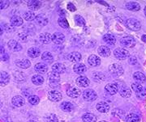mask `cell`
<instances>
[{
    "mask_svg": "<svg viewBox=\"0 0 146 122\" xmlns=\"http://www.w3.org/2000/svg\"><path fill=\"white\" fill-rule=\"evenodd\" d=\"M120 45L124 48H132L136 45V40L132 37H124L120 40Z\"/></svg>",
    "mask_w": 146,
    "mask_h": 122,
    "instance_id": "obj_1",
    "label": "cell"
},
{
    "mask_svg": "<svg viewBox=\"0 0 146 122\" xmlns=\"http://www.w3.org/2000/svg\"><path fill=\"white\" fill-rule=\"evenodd\" d=\"M126 26L132 31H139L141 29V24L137 20L131 18V19H128L126 21Z\"/></svg>",
    "mask_w": 146,
    "mask_h": 122,
    "instance_id": "obj_2",
    "label": "cell"
},
{
    "mask_svg": "<svg viewBox=\"0 0 146 122\" xmlns=\"http://www.w3.org/2000/svg\"><path fill=\"white\" fill-rule=\"evenodd\" d=\"M109 71L115 77H118L123 74V69L119 64H111L109 66Z\"/></svg>",
    "mask_w": 146,
    "mask_h": 122,
    "instance_id": "obj_3",
    "label": "cell"
},
{
    "mask_svg": "<svg viewBox=\"0 0 146 122\" xmlns=\"http://www.w3.org/2000/svg\"><path fill=\"white\" fill-rule=\"evenodd\" d=\"M114 55H115V58L119 60H124V59L129 57V52L125 49L118 48L115 49Z\"/></svg>",
    "mask_w": 146,
    "mask_h": 122,
    "instance_id": "obj_4",
    "label": "cell"
},
{
    "mask_svg": "<svg viewBox=\"0 0 146 122\" xmlns=\"http://www.w3.org/2000/svg\"><path fill=\"white\" fill-rule=\"evenodd\" d=\"M83 98L86 101H94L98 98V95L94 90H85L83 92Z\"/></svg>",
    "mask_w": 146,
    "mask_h": 122,
    "instance_id": "obj_5",
    "label": "cell"
},
{
    "mask_svg": "<svg viewBox=\"0 0 146 122\" xmlns=\"http://www.w3.org/2000/svg\"><path fill=\"white\" fill-rule=\"evenodd\" d=\"M48 98L52 102H58L62 100V94L56 90L50 91L48 93Z\"/></svg>",
    "mask_w": 146,
    "mask_h": 122,
    "instance_id": "obj_6",
    "label": "cell"
},
{
    "mask_svg": "<svg viewBox=\"0 0 146 122\" xmlns=\"http://www.w3.org/2000/svg\"><path fill=\"white\" fill-rule=\"evenodd\" d=\"M105 90L109 95L113 96V95H115L119 91V87L116 83H109V84H107L105 87Z\"/></svg>",
    "mask_w": 146,
    "mask_h": 122,
    "instance_id": "obj_7",
    "label": "cell"
},
{
    "mask_svg": "<svg viewBox=\"0 0 146 122\" xmlns=\"http://www.w3.org/2000/svg\"><path fill=\"white\" fill-rule=\"evenodd\" d=\"M65 41V37L63 33L60 32H55L52 35V41L55 45H61Z\"/></svg>",
    "mask_w": 146,
    "mask_h": 122,
    "instance_id": "obj_8",
    "label": "cell"
},
{
    "mask_svg": "<svg viewBox=\"0 0 146 122\" xmlns=\"http://www.w3.org/2000/svg\"><path fill=\"white\" fill-rule=\"evenodd\" d=\"M7 45H8L9 49L14 52H19L22 49V46L15 40H11L10 41L7 43Z\"/></svg>",
    "mask_w": 146,
    "mask_h": 122,
    "instance_id": "obj_9",
    "label": "cell"
},
{
    "mask_svg": "<svg viewBox=\"0 0 146 122\" xmlns=\"http://www.w3.org/2000/svg\"><path fill=\"white\" fill-rule=\"evenodd\" d=\"M27 5L28 7L32 11H36L42 7V2L36 0H31V1H28Z\"/></svg>",
    "mask_w": 146,
    "mask_h": 122,
    "instance_id": "obj_10",
    "label": "cell"
},
{
    "mask_svg": "<svg viewBox=\"0 0 146 122\" xmlns=\"http://www.w3.org/2000/svg\"><path fill=\"white\" fill-rule=\"evenodd\" d=\"M88 62H89V66L92 67H96L98 66L101 63V59L97 56V55H90L88 59Z\"/></svg>",
    "mask_w": 146,
    "mask_h": 122,
    "instance_id": "obj_11",
    "label": "cell"
},
{
    "mask_svg": "<svg viewBox=\"0 0 146 122\" xmlns=\"http://www.w3.org/2000/svg\"><path fill=\"white\" fill-rule=\"evenodd\" d=\"M76 83L77 86L80 87H87L90 84V81L89 80V79H87L86 77H84V76H80V77L77 78Z\"/></svg>",
    "mask_w": 146,
    "mask_h": 122,
    "instance_id": "obj_12",
    "label": "cell"
},
{
    "mask_svg": "<svg viewBox=\"0 0 146 122\" xmlns=\"http://www.w3.org/2000/svg\"><path fill=\"white\" fill-rule=\"evenodd\" d=\"M34 70L38 74H45V73H46V71L48 70V66H47L46 64L39 62V63L35 65Z\"/></svg>",
    "mask_w": 146,
    "mask_h": 122,
    "instance_id": "obj_13",
    "label": "cell"
},
{
    "mask_svg": "<svg viewBox=\"0 0 146 122\" xmlns=\"http://www.w3.org/2000/svg\"><path fill=\"white\" fill-rule=\"evenodd\" d=\"M68 60L74 63H77L81 60V54L79 52H72L69 53L68 56Z\"/></svg>",
    "mask_w": 146,
    "mask_h": 122,
    "instance_id": "obj_14",
    "label": "cell"
},
{
    "mask_svg": "<svg viewBox=\"0 0 146 122\" xmlns=\"http://www.w3.org/2000/svg\"><path fill=\"white\" fill-rule=\"evenodd\" d=\"M96 108L98 111L102 113H106L110 111V105L106 102H99L98 104H97Z\"/></svg>",
    "mask_w": 146,
    "mask_h": 122,
    "instance_id": "obj_15",
    "label": "cell"
},
{
    "mask_svg": "<svg viewBox=\"0 0 146 122\" xmlns=\"http://www.w3.org/2000/svg\"><path fill=\"white\" fill-rule=\"evenodd\" d=\"M11 103L14 106L16 107H22L23 105H25V100L22 96H14L11 100Z\"/></svg>",
    "mask_w": 146,
    "mask_h": 122,
    "instance_id": "obj_16",
    "label": "cell"
},
{
    "mask_svg": "<svg viewBox=\"0 0 146 122\" xmlns=\"http://www.w3.org/2000/svg\"><path fill=\"white\" fill-rule=\"evenodd\" d=\"M119 92L120 96H123V98H129L131 96V91L127 86H122L119 90Z\"/></svg>",
    "mask_w": 146,
    "mask_h": 122,
    "instance_id": "obj_17",
    "label": "cell"
},
{
    "mask_svg": "<svg viewBox=\"0 0 146 122\" xmlns=\"http://www.w3.org/2000/svg\"><path fill=\"white\" fill-rule=\"evenodd\" d=\"M125 6L127 10L131 11H137L141 9V6L136 2H127Z\"/></svg>",
    "mask_w": 146,
    "mask_h": 122,
    "instance_id": "obj_18",
    "label": "cell"
},
{
    "mask_svg": "<svg viewBox=\"0 0 146 122\" xmlns=\"http://www.w3.org/2000/svg\"><path fill=\"white\" fill-rule=\"evenodd\" d=\"M103 41L107 45H114L115 43H116V38H115V37L113 34L107 33V34H105L104 36H103Z\"/></svg>",
    "mask_w": 146,
    "mask_h": 122,
    "instance_id": "obj_19",
    "label": "cell"
},
{
    "mask_svg": "<svg viewBox=\"0 0 146 122\" xmlns=\"http://www.w3.org/2000/svg\"><path fill=\"white\" fill-rule=\"evenodd\" d=\"M39 41L42 44H49V43L52 41V36H51V34H50L48 32L42 33L39 36Z\"/></svg>",
    "mask_w": 146,
    "mask_h": 122,
    "instance_id": "obj_20",
    "label": "cell"
},
{
    "mask_svg": "<svg viewBox=\"0 0 146 122\" xmlns=\"http://www.w3.org/2000/svg\"><path fill=\"white\" fill-rule=\"evenodd\" d=\"M16 66L22 69H27L31 66L30 61H29L28 59H22V60H17L16 61Z\"/></svg>",
    "mask_w": 146,
    "mask_h": 122,
    "instance_id": "obj_21",
    "label": "cell"
},
{
    "mask_svg": "<svg viewBox=\"0 0 146 122\" xmlns=\"http://www.w3.org/2000/svg\"><path fill=\"white\" fill-rule=\"evenodd\" d=\"M48 77H49L50 83H58L60 81V75L54 71L50 72L48 75Z\"/></svg>",
    "mask_w": 146,
    "mask_h": 122,
    "instance_id": "obj_22",
    "label": "cell"
},
{
    "mask_svg": "<svg viewBox=\"0 0 146 122\" xmlns=\"http://www.w3.org/2000/svg\"><path fill=\"white\" fill-rule=\"evenodd\" d=\"M36 24L40 26H46L48 24V19L46 18V16L43 14H40L37 16H36Z\"/></svg>",
    "mask_w": 146,
    "mask_h": 122,
    "instance_id": "obj_23",
    "label": "cell"
},
{
    "mask_svg": "<svg viewBox=\"0 0 146 122\" xmlns=\"http://www.w3.org/2000/svg\"><path fill=\"white\" fill-rule=\"evenodd\" d=\"M80 90L76 88V87H71L67 91V94L68 96H70L71 98H77L80 95Z\"/></svg>",
    "mask_w": 146,
    "mask_h": 122,
    "instance_id": "obj_24",
    "label": "cell"
},
{
    "mask_svg": "<svg viewBox=\"0 0 146 122\" xmlns=\"http://www.w3.org/2000/svg\"><path fill=\"white\" fill-rule=\"evenodd\" d=\"M11 25L12 27H19L23 24V20L21 19L20 16H12L10 20Z\"/></svg>",
    "mask_w": 146,
    "mask_h": 122,
    "instance_id": "obj_25",
    "label": "cell"
},
{
    "mask_svg": "<svg viewBox=\"0 0 146 122\" xmlns=\"http://www.w3.org/2000/svg\"><path fill=\"white\" fill-rule=\"evenodd\" d=\"M98 52L99 53L100 56L102 57H104V58H107L110 55V49L107 46H105V45H102L98 48Z\"/></svg>",
    "mask_w": 146,
    "mask_h": 122,
    "instance_id": "obj_26",
    "label": "cell"
},
{
    "mask_svg": "<svg viewBox=\"0 0 146 122\" xmlns=\"http://www.w3.org/2000/svg\"><path fill=\"white\" fill-rule=\"evenodd\" d=\"M52 70L58 74H63L66 70V67L62 63H55L52 66Z\"/></svg>",
    "mask_w": 146,
    "mask_h": 122,
    "instance_id": "obj_27",
    "label": "cell"
},
{
    "mask_svg": "<svg viewBox=\"0 0 146 122\" xmlns=\"http://www.w3.org/2000/svg\"><path fill=\"white\" fill-rule=\"evenodd\" d=\"M73 70H74V71L76 74H83V73H84L87 70V68H86L85 65H84V64L76 63L75 64V66L73 67Z\"/></svg>",
    "mask_w": 146,
    "mask_h": 122,
    "instance_id": "obj_28",
    "label": "cell"
},
{
    "mask_svg": "<svg viewBox=\"0 0 146 122\" xmlns=\"http://www.w3.org/2000/svg\"><path fill=\"white\" fill-rule=\"evenodd\" d=\"M10 81V75L7 74V72H1V76H0V83L1 86L7 85Z\"/></svg>",
    "mask_w": 146,
    "mask_h": 122,
    "instance_id": "obj_29",
    "label": "cell"
},
{
    "mask_svg": "<svg viewBox=\"0 0 146 122\" xmlns=\"http://www.w3.org/2000/svg\"><path fill=\"white\" fill-rule=\"evenodd\" d=\"M133 79L137 83H143L145 82L146 77L145 75L143 74V73H141V72H136V73H134V74H133Z\"/></svg>",
    "mask_w": 146,
    "mask_h": 122,
    "instance_id": "obj_30",
    "label": "cell"
},
{
    "mask_svg": "<svg viewBox=\"0 0 146 122\" xmlns=\"http://www.w3.org/2000/svg\"><path fill=\"white\" fill-rule=\"evenodd\" d=\"M40 53H41L40 49L36 47H32V48L29 49V50H28V55L33 58H37L40 55Z\"/></svg>",
    "mask_w": 146,
    "mask_h": 122,
    "instance_id": "obj_31",
    "label": "cell"
},
{
    "mask_svg": "<svg viewBox=\"0 0 146 122\" xmlns=\"http://www.w3.org/2000/svg\"><path fill=\"white\" fill-rule=\"evenodd\" d=\"M126 121L127 122H140L141 119L138 115L135 113H129L126 116Z\"/></svg>",
    "mask_w": 146,
    "mask_h": 122,
    "instance_id": "obj_32",
    "label": "cell"
},
{
    "mask_svg": "<svg viewBox=\"0 0 146 122\" xmlns=\"http://www.w3.org/2000/svg\"><path fill=\"white\" fill-rule=\"evenodd\" d=\"M60 108L64 112H72L74 108L72 104L70 103V102H63L60 105Z\"/></svg>",
    "mask_w": 146,
    "mask_h": 122,
    "instance_id": "obj_33",
    "label": "cell"
},
{
    "mask_svg": "<svg viewBox=\"0 0 146 122\" xmlns=\"http://www.w3.org/2000/svg\"><path fill=\"white\" fill-rule=\"evenodd\" d=\"M82 120L84 122H96L97 117L92 113H85L82 117Z\"/></svg>",
    "mask_w": 146,
    "mask_h": 122,
    "instance_id": "obj_34",
    "label": "cell"
},
{
    "mask_svg": "<svg viewBox=\"0 0 146 122\" xmlns=\"http://www.w3.org/2000/svg\"><path fill=\"white\" fill-rule=\"evenodd\" d=\"M32 82L35 85H42L44 83V78H43V76L40 75V74H36V75L32 77Z\"/></svg>",
    "mask_w": 146,
    "mask_h": 122,
    "instance_id": "obj_35",
    "label": "cell"
},
{
    "mask_svg": "<svg viewBox=\"0 0 146 122\" xmlns=\"http://www.w3.org/2000/svg\"><path fill=\"white\" fill-rule=\"evenodd\" d=\"M42 60L44 61L45 62L50 63V62H53L54 58H53V55L51 54V53H50V52H44L42 55Z\"/></svg>",
    "mask_w": 146,
    "mask_h": 122,
    "instance_id": "obj_36",
    "label": "cell"
},
{
    "mask_svg": "<svg viewBox=\"0 0 146 122\" xmlns=\"http://www.w3.org/2000/svg\"><path fill=\"white\" fill-rule=\"evenodd\" d=\"M24 18L27 21H33V20H36V16L34 12L32 11H28L24 14Z\"/></svg>",
    "mask_w": 146,
    "mask_h": 122,
    "instance_id": "obj_37",
    "label": "cell"
},
{
    "mask_svg": "<svg viewBox=\"0 0 146 122\" xmlns=\"http://www.w3.org/2000/svg\"><path fill=\"white\" fill-rule=\"evenodd\" d=\"M14 78L18 82H23L26 79L25 74L22 73V72H20V71H16V72L14 73Z\"/></svg>",
    "mask_w": 146,
    "mask_h": 122,
    "instance_id": "obj_38",
    "label": "cell"
},
{
    "mask_svg": "<svg viewBox=\"0 0 146 122\" xmlns=\"http://www.w3.org/2000/svg\"><path fill=\"white\" fill-rule=\"evenodd\" d=\"M75 23L78 25V26H84L85 25V20L83 17L80 15L75 16Z\"/></svg>",
    "mask_w": 146,
    "mask_h": 122,
    "instance_id": "obj_39",
    "label": "cell"
},
{
    "mask_svg": "<svg viewBox=\"0 0 146 122\" xmlns=\"http://www.w3.org/2000/svg\"><path fill=\"white\" fill-rule=\"evenodd\" d=\"M94 79L95 82L98 83H101L105 79V75L104 74L101 73V72H97L94 74Z\"/></svg>",
    "mask_w": 146,
    "mask_h": 122,
    "instance_id": "obj_40",
    "label": "cell"
},
{
    "mask_svg": "<svg viewBox=\"0 0 146 122\" xmlns=\"http://www.w3.org/2000/svg\"><path fill=\"white\" fill-rule=\"evenodd\" d=\"M58 23L60 25V27H62L63 28H69V24H68V20L64 17H60L58 20Z\"/></svg>",
    "mask_w": 146,
    "mask_h": 122,
    "instance_id": "obj_41",
    "label": "cell"
},
{
    "mask_svg": "<svg viewBox=\"0 0 146 122\" xmlns=\"http://www.w3.org/2000/svg\"><path fill=\"white\" fill-rule=\"evenodd\" d=\"M131 88H132V90H134V91L136 92V94L141 93V91H143L144 89H145V88L142 87V85L140 84V83H133V84L131 85Z\"/></svg>",
    "mask_w": 146,
    "mask_h": 122,
    "instance_id": "obj_42",
    "label": "cell"
},
{
    "mask_svg": "<svg viewBox=\"0 0 146 122\" xmlns=\"http://www.w3.org/2000/svg\"><path fill=\"white\" fill-rule=\"evenodd\" d=\"M29 102L32 105H36L40 102V99L37 96L33 95V96H30L29 97Z\"/></svg>",
    "mask_w": 146,
    "mask_h": 122,
    "instance_id": "obj_43",
    "label": "cell"
},
{
    "mask_svg": "<svg viewBox=\"0 0 146 122\" xmlns=\"http://www.w3.org/2000/svg\"><path fill=\"white\" fill-rule=\"evenodd\" d=\"M45 122H58V117L54 114H50L45 117Z\"/></svg>",
    "mask_w": 146,
    "mask_h": 122,
    "instance_id": "obj_44",
    "label": "cell"
},
{
    "mask_svg": "<svg viewBox=\"0 0 146 122\" xmlns=\"http://www.w3.org/2000/svg\"><path fill=\"white\" fill-rule=\"evenodd\" d=\"M10 2L7 0H1L0 1V8L1 9H5L7 7H8Z\"/></svg>",
    "mask_w": 146,
    "mask_h": 122,
    "instance_id": "obj_45",
    "label": "cell"
},
{
    "mask_svg": "<svg viewBox=\"0 0 146 122\" xmlns=\"http://www.w3.org/2000/svg\"><path fill=\"white\" fill-rule=\"evenodd\" d=\"M112 114H113V115L116 114L118 117H123V115H124V112L123 111V110H121V109H115V110L113 111V112H112Z\"/></svg>",
    "mask_w": 146,
    "mask_h": 122,
    "instance_id": "obj_46",
    "label": "cell"
},
{
    "mask_svg": "<svg viewBox=\"0 0 146 122\" xmlns=\"http://www.w3.org/2000/svg\"><path fill=\"white\" fill-rule=\"evenodd\" d=\"M68 9L69 10V11H75L76 10V6L74 5L73 3H68Z\"/></svg>",
    "mask_w": 146,
    "mask_h": 122,
    "instance_id": "obj_47",
    "label": "cell"
},
{
    "mask_svg": "<svg viewBox=\"0 0 146 122\" xmlns=\"http://www.w3.org/2000/svg\"><path fill=\"white\" fill-rule=\"evenodd\" d=\"M137 96H138V98H140V99H142V98H145L146 97V89L145 88L143 91H141V93H139V94H137Z\"/></svg>",
    "mask_w": 146,
    "mask_h": 122,
    "instance_id": "obj_48",
    "label": "cell"
},
{
    "mask_svg": "<svg viewBox=\"0 0 146 122\" xmlns=\"http://www.w3.org/2000/svg\"><path fill=\"white\" fill-rule=\"evenodd\" d=\"M2 26H4V28H5V30L6 31H7L8 32H11V31L13 30V27L11 26V25L7 24H4V25H2Z\"/></svg>",
    "mask_w": 146,
    "mask_h": 122,
    "instance_id": "obj_49",
    "label": "cell"
},
{
    "mask_svg": "<svg viewBox=\"0 0 146 122\" xmlns=\"http://www.w3.org/2000/svg\"><path fill=\"white\" fill-rule=\"evenodd\" d=\"M137 62V59L135 58V57H131L129 58V63L131 64V65H135Z\"/></svg>",
    "mask_w": 146,
    "mask_h": 122,
    "instance_id": "obj_50",
    "label": "cell"
},
{
    "mask_svg": "<svg viewBox=\"0 0 146 122\" xmlns=\"http://www.w3.org/2000/svg\"><path fill=\"white\" fill-rule=\"evenodd\" d=\"M19 36H20V37H21V41H26L27 36H26V34H25V32L21 33V34H20Z\"/></svg>",
    "mask_w": 146,
    "mask_h": 122,
    "instance_id": "obj_51",
    "label": "cell"
},
{
    "mask_svg": "<svg viewBox=\"0 0 146 122\" xmlns=\"http://www.w3.org/2000/svg\"><path fill=\"white\" fill-rule=\"evenodd\" d=\"M9 58V56H8V54H7V53H4V54H3L2 55V57H1V60L2 61H7Z\"/></svg>",
    "mask_w": 146,
    "mask_h": 122,
    "instance_id": "obj_52",
    "label": "cell"
},
{
    "mask_svg": "<svg viewBox=\"0 0 146 122\" xmlns=\"http://www.w3.org/2000/svg\"><path fill=\"white\" fill-rule=\"evenodd\" d=\"M50 86L53 88H58V87H59L58 83H50Z\"/></svg>",
    "mask_w": 146,
    "mask_h": 122,
    "instance_id": "obj_53",
    "label": "cell"
},
{
    "mask_svg": "<svg viewBox=\"0 0 146 122\" xmlns=\"http://www.w3.org/2000/svg\"><path fill=\"white\" fill-rule=\"evenodd\" d=\"M65 12H66V11H63V10H60V11H59V16H65V15H66Z\"/></svg>",
    "mask_w": 146,
    "mask_h": 122,
    "instance_id": "obj_54",
    "label": "cell"
},
{
    "mask_svg": "<svg viewBox=\"0 0 146 122\" xmlns=\"http://www.w3.org/2000/svg\"><path fill=\"white\" fill-rule=\"evenodd\" d=\"M141 40H142V41H144L145 43H146V35H143L142 37H141Z\"/></svg>",
    "mask_w": 146,
    "mask_h": 122,
    "instance_id": "obj_55",
    "label": "cell"
},
{
    "mask_svg": "<svg viewBox=\"0 0 146 122\" xmlns=\"http://www.w3.org/2000/svg\"><path fill=\"white\" fill-rule=\"evenodd\" d=\"M1 54L3 55V54H4V49L3 46H1Z\"/></svg>",
    "mask_w": 146,
    "mask_h": 122,
    "instance_id": "obj_56",
    "label": "cell"
},
{
    "mask_svg": "<svg viewBox=\"0 0 146 122\" xmlns=\"http://www.w3.org/2000/svg\"><path fill=\"white\" fill-rule=\"evenodd\" d=\"M145 16H146V7H145Z\"/></svg>",
    "mask_w": 146,
    "mask_h": 122,
    "instance_id": "obj_57",
    "label": "cell"
},
{
    "mask_svg": "<svg viewBox=\"0 0 146 122\" xmlns=\"http://www.w3.org/2000/svg\"><path fill=\"white\" fill-rule=\"evenodd\" d=\"M28 122H36V121H28Z\"/></svg>",
    "mask_w": 146,
    "mask_h": 122,
    "instance_id": "obj_58",
    "label": "cell"
},
{
    "mask_svg": "<svg viewBox=\"0 0 146 122\" xmlns=\"http://www.w3.org/2000/svg\"><path fill=\"white\" fill-rule=\"evenodd\" d=\"M100 122H107V121H100Z\"/></svg>",
    "mask_w": 146,
    "mask_h": 122,
    "instance_id": "obj_59",
    "label": "cell"
}]
</instances>
